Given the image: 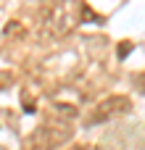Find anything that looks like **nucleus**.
Wrapping results in <instances>:
<instances>
[{
  "mask_svg": "<svg viewBox=\"0 0 145 150\" xmlns=\"http://www.w3.org/2000/svg\"><path fill=\"white\" fill-rule=\"evenodd\" d=\"M69 150H92L90 145H74V148H69Z\"/></svg>",
  "mask_w": 145,
  "mask_h": 150,
  "instance_id": "nucleus-9",
  "label": "nucleus"
},
{
  "mask_svg": "<svg viewBox=\"0 0 145 150\" xmlns=\"http://www.w3.org/2000/svg\"><path fill=\"white\" fill-rule=\"evenodd\" d=\"M11 82H13V74L11 71H0V90H5Z\"/></svg>",
  "mask_w": 145,
  "mask_h": 150,
  "instance_id": "nucleus-7",
  "label": "nucleus"
},
{
  "mask_svg": "<svg viewBox=\"0 0 145 150\" xmlns=\"http://www.w3.org/2000/svg\"><path fill=\"white\" fill-rule=\"evenodd\" d=\"M69 137H71L69 121H61V124H40L29 134L26 150H55L58 145H63Z\"/></svg>",
  "mask_w": 145,
  "mask_h": 150,
  "instance_id": "nucleus-2",
  "label": "nucleus"
},
{
  "mask_svg": "<svg viewBox=\"0 0 145 150\" xmlns=\"http://www.w3.org/2000/svg\"><path fill=\"white\" fill-rule=\"evenodd\" d=\"M53 116L61 119V121H71V119L77 116V108L69 105V103H55V105H53Z\"/></svg>",
  "mask_w": 145,
  "mask_h": 150,
  "instance_id": "nucleus-4",
  "label": "nucleus"
},
{
  "mask_svg": "<svg viewBox=\"0 0 145 150\" xmlns=\"http://www.w3.org/2000/svg\"><path fill=\"white\" fill-rule=\"evenodd\" d=\"M18 32H21L18 21H11V24H8V26L3 29V34H5V37H13V34H18Z\"/></svg>",
  "mask_w": 145,
  "mask_h": 150,
  "instance_id": "nucleus-6",
  "label": "nucleus"
},
{
  "mask_svg": "<svg viewBox=\"0 0 145 150\" xmlns=\"http://www.w3.org/2000/svg\"><path fill=\"white\" fill-rule=\"evenodd\" d=\"M79 11H82V3H77V0H50V3H45L42 21H40L45 37H53V40L66 37L79 24Z\"/></svg>",
  "mask_w": 145,
  "mask_h": 150,
  "instance_id": "nucleus-1",
  "label": "nucleus"
},
{
  "mask_svg": "<svg viewBox=\"0 0 145 150\" xmlns=\"http://www.w3.org/2000/svg\"><path fill=\"white\" fill-rule=\"evenodd\" d=\"M132 47H135V45H132V42H122V45H119V58H127V55H129V50H132Z\"/></svg>",
  "mask_w": 145,
  "mask_h": 150,
  "instance_id": "nucleus-8",
  "label": "nucleus"
},
{
  "mask_svg": "<svg viewBox=\"0 0 145 150\" xmlns=\"http://www.w3.org/2000/svg\"><path fill=\"white\" fill-rule=\"evenodd\" d=\"M129 108H132V100H129L127 95H111V98L100 100V103L90 111V116H87V127L108 124V121H114V119L129 113Z\"/></svg>",
  "mask_w": 145,
  "mask_h": 150,
  "instance_id": "nucleus-3",
  "label": "nucleus"
},
{
  "mask_svg": "<svg viewBox=\"0 0 145 150\" xmlns=\"http://www.w3.org/2000/svg\"><path fill=\"white\" fill-rule=\"evenodd\" d=\"M21 103H24V113H34L37 108H34V98H29L26 92L21 95Z\"/></svg>",
  "mask_w": 145,
  "mask_h": 150,
  "instance_id": "nucleus-5",
  "label": "nucleus"
}]
</instances>
